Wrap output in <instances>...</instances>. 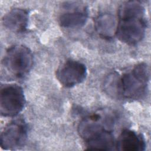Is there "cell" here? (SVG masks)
Instances as JSON below:
<instances>
[{
	"instance_id": "obj_1",
	"label": "cell",
	"mask_w": 151,
	"mask_h": 151,
	"mask_svg": "<svg viewBox=\"0 0 151 151\" xmlns=\"http://www.w3.org/2000/svg\"><path fill=\"white\" fill-rule=\"evenodd\" d=\"M149 80V65L140 63L122 75H110L105 87L109 94L127 100H136L146 94Z\"/></svg>"
},
{
	"instance_id": "obj_2",
	"label": "cell",
	"mask_w": 151,
	"mask_h": 151,
	"mask_svg": "<svg viewBox=\"0 0 151 151\" xmlns=\"http://www.w3.org/2000/svg\"><path fill=\"white\" fill-rule=\"evenodd\" d=\"M145 9L139 1L124 2L119 7L116 35L122 42L129 45L139 42L146 29Z\"/></svg>"
},
{
	"instance_id": "obj_3",
	"label": "cell",
	"mask_w": 151,
	"mask_h": 151,
	"mask_svg": "<svg viewBox=\"0 0 151 151\" xmlns=\"http://www.w3.org/2000/svg\"><path fill=\"white\" fill-rule=\"evenodd\" d=\"M112 127V125L101 121L90 123L80 134L87 149L113 150L116 143L111 129Z\"/></svg>"
},
{
	"instance_id": "obj_4",
	"label": "cell",
	"mask_w": 151,
	"mask_h": 151,
	"mask_svg": "<svg viewBox=\"0 0 151 151\" xmlns=\"http://www.w3.org/2000/svg\"><path fill=\"white\" fill-rule=\"evenodd\" d=\"M33 55L31 51L23 45H14L6 51L2 60L4 68L17 78H22L31 69Z\"/></svg>"
},
{
	"instance_id": "obj_5",
	"label": "cell",
	"mask_w": 151,
	"mask_h": 151,
	"mask_svg": "<svg viewBox=\"0 0 151 151\" xmlns=\"http://www.w3.org/2000/svg\"><path fill=\"white\" fill-rule=\"evenodd\" d=\"M25 97L22 88L16 84H5L1 87L0 111L4 117H15L24 108Z\"/></svg>"
},
{
	"instance_id": "obj_6",
	"label": "cell",
	"mask_w": 151,
	"mask_h": 151,
	"mask_svg": "<svg viewBox=\"0 0 151 151\" xmlns=\"http://www.w3.org/2000/svg\"><path fill=\"white\" fill-rule=\"evenodd\" d=\"M28 133L27 125L22 118H17L6 125L1 134L3 149L14 150L24 145Z\"/></svg>"
},
{
	"instance_id": "obj_7",
	"label": "cell",
	"mask_w": 151,
	"mask_h": 151,
	"mask_svg": "<svg viewBox=\"0 0 151 151\" xmlns=\"http://www.w3.org/2000/svg\"><path fill=\"white\" fill-rule=\"evenodd\" d=\"M87 76V68L82 63L68 60L58 68L56 77L65 87L70 88L82 83Z\"/></svg>"
},
{
	"instance_id": "obj_8",
	"label": "cell",
	"mask_w": 151,
	"mask_h": 151,
	"mask_svg": "<svg viewBox=\"0 0 151 151\" xmlns=\"http://www.w3.org/2000/svg\"><path fill=\"white\" fill-rule=\"evenodd\" d=\"M28 18L29 15L27 10L16 8L10 10L4 15L2 24L9 30L21 33L27 29Z\"/></svg>"
},
{
	"instance_id": "obj_9",
	"label": "cell",
	"mask_w": 151,
	"mask_h": 151,
	"mask_svg": "<svg viewBox=\"0 0 151 151\" xmlns=\"http://www.w3.org/2000/svg\"><path fill=\"white\" fill-rule=\"evenodd\" d=\"M116 147L119 150L141 151L145 150L146 143L140 134L132 130L125 129L119 135Z\"/></svg>"
},
{
	"instance_id": "obj_10",
	"label": "cell",
	"mask_w": 151,
	"mask_h": 151,
	"mask_svg": "<svg viewBox=\"0 0 151 151\" xmlns=\"http://www.w3.org/2000/svg\"><path fill=\"white\" fill-rule=\"evenodd\" d=\"M88 18V11L86 6L77 7L65 12L59 17L61 27L66 28H76L83 26Z\"/></svg>"
},
{
	"instance_id": "obj_11",
	"label": "cell",
	"mask_w": 151,
	"mask_h": 151,
	"mask_svg": "<svg viewBox=\"0 0 151 151\" xmlns=\"http://www.w3.org/2000/svg\"><path fill=\"white\" fill-rule=\"evenodd\" d=\"M95 27L97 32L104 38H111L116 34L117 24L114 17L111 14L100 15L96 19Z\"/></svg>"
}]
</instances>
